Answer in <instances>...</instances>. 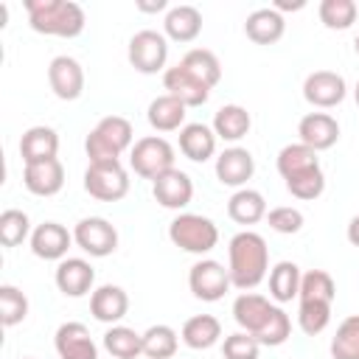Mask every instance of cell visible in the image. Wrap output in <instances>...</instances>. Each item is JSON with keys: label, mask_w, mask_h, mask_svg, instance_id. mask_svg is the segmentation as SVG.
Listing matches in <instances>:
<instances>
[{"label": "cell", "mask_w": 359, "mask_h": 359, "mask_svg": "<svg viewBox=\"0 0 359 359\" xmlns=\"http://www.w3.org/2000/svg\"><path fill=\"white\" fill-rule=\"evenodd\" d=\"M48 84L56 98L76 101L84 93V70L73 56H56L48 65Z\"/></svg>", "instance_id": "8fae6325"}, {"label": "cell", "mask_w": 359, "mask_h": 359, "mask_svg": "<svg viewBox=\"0 0 359 359\" xmlns=\"http://www.w3.org/2000/svg\"><path fill=\"white\" fill-rule=\"evenodd\" d=\"M180 337L171 325H151L143 331V356L149 359H171L177 353Z\"/></svg>", "instance_id": "836d02e7"}, {"label": "cell", "mask_w": 359, "mask_h": 359, "mask_svg": "<svg viewBox=\"0 0 359 359\" xmlns=\"http://www.w3.org/2000/svg\"><path fill=\"white\" fill-rule=\"evenodd\" d=\"M31 222L22 210L17 208H8L0 213V244L3 247H20L28 236H31Z\"/></svg>", "instance_id": "74e56055"}, {"label": "cell", "mask_w": 359, "mask_h": 359, "mask_svg": "<svg viewBox=\"0 0 359 359\" xmlns=\"http://www.w3.org/2000/svg\"><path fill=\"white\" fill-rule=\"evenodd\" d=\"M353 98H356V104H359V81H356V87H353Z\"/></svg>", "instance_id": "c3c4849f"}, {"label": "cell", "mask_w": 359, "mask_h": 359, "mask_svg": "<svg viewBox=\"0 0 359 359\" xmlns=\"http://www.w3.org/2000/svg\"><path fill=\"white\" fill-rule=\"evenodd\" d=\"M289 334H292V320H289V314L283 311V309H272V314H269V320L264 323V328L255 334V339L261 342V345H269V348H275V345H283L286 339H289Z\"/></svg>", "instance_id": "60d3db41"}, {"label": "cell", "mask_w": 359, "mask_h": 359, "mask_svg": "<svg viewBox=\"0 0 359 359\" xmlns=\"http://www.w3.org/2000/svg\"><path fill=\"white\" fill-rule=\"evenodd\" d=\"M104 348L112 359H137L143 353V334L126 325H112L104 334Z\"/></svg>", "instance_id": "d6a6232c"}, {"label": "cell", "mask_w": 359, "mask_h": 359, "mask_svg": "<svg viewBox=\"0 0 359 359\" xmlns=\"http://www.w3.org/2000/svg\"><path fill=\"white\" fill-rule=\"evenodd\" d=\"M59 359H98V348L81 323H62L53 337Z\"/></svg>", "instance_id": "e0dca14e"}, {"label": "cell", "mask_w": 359, "mask_h": 359, "mask_svg": "<svg viewBox=\"0 0 359 359\" xmlns=\"http://www.w3.org/2000/svg\"><path fill=\"white\" fill-rule=\"evenodd\" d=\"M163 87H165L168 95L180 98L185 107H202L208 101V95H210V87L202 84L194 73H188L180 62L174 67H165L163 70Z\"/></svg>", "instance_id": "4fadbf2b"}, {"label": "cell", "mask_w": 359, "mask_h": 359, "mask_svg": "<svg viewBox=\"0 0 359 359\" xmlns=\"http://www.w3.org/2000/svg\"><path fill=\"white\" fill-rule=\"evenodd\" d=\"M252 171H255V160L241 146H230V149H224L216 157V177H219L222 185L241 188V185H247V180L252 177Z\"/></svg>", "instance_id": "d6986e66"}, {"label": "cell", "mask_w": 359, "mask_h": 359, "mask_svg": "<svg viewBox=\"0 0 359 359\" xmlns=\"http://www.w3.org/2000/svg\"><path fill=\"white\" fill-rule=\"evenodd\" d=\"M297 135H300L303 146H309L314 151H325L339 140V123L328 112H309L300 118Z\"/></svg>", "instance_id": "9a60e30c"}, {"label": "cell", "mask_w": 359, "mask_h": 359, "mask_svg": "<svg viewBox=\"0 0 359 359\" xmlns=\"http://www.w3.org/2000/svg\"><path fill=\"white\" fill-rule=\"evenodd\" d=\"M25 11L36 34L73 39L84 31V8L73 0H25Z\"/></svg>", "instance_id": "7a4b0ae2"}, {"label": "cell", "mask_w": 359, "mask_h": 359, "mask_svg": "<svg viewBox=\"0 0 359 359\" xmlns=\"http://www.w3.org/2000/svg\"><path fill=\"white\" fill-rule=\"evenodd\" d=\"M337 294V283L325 269H311L300 278V300H328L334 303Z\"/></svg>", "instance_id": "f35d334b"}, {"label": "cell", "mask_w": 359, "mask_h": 359, "mask_svg": "<svg viewBox=\"0 0 359 359\" xmlns=\"http://www.w3.org/2000/svg\"><path fill=\"white\" fill-rule=\"evenodd\" d=\"M180 151L194 163L210 160L216 154V132L205 123H185L180 129Z\"/></svg>", "instance_id": "cb8c5ba5"}, {"label": "cell", "mask_w": 359, "mask_h": 359, "mask_svg": "<svg viewBox=\"0 0 359 359\" xmlns=\"http://www.w3.org/2000/svg\"><path fill=\"white\" fill-rule=\"evenodd\" d=\"M314 168H320V157H317L314 149H309L303 143H289L278 151V174L283 177V182H289L294 177H303Z\"/></svg>", "instance_id": "d4e9b609"}, {"label": "cell", "mask_w": 359, "mask_h": 359, "mask_svg": "<svg viewBox=\"0 0 359 359\" xmlns=\"http://www.w3.org/2000/svg\"><path fill=\"white\" fill-rule=\"evenodd\" d=\"M266 269H269V247H266L264 236H258L252 230L236 233L227 244L230 283L241 292H250L266 278Z\"/></svg>", "instance_id": "6da1fadb"}, {"label": "cell", "mask_w": 359, "mask_h": 359, "mask_svg": "<svg viewBox=\"0 0 359 359\" xmlns=\"http://www.w3.org/2000/svg\"><path fill=\"white\" fill-rule=\"evenodd\" d=\"M137 8H140V11H163V8H165V0H157V3H143V0H140Z\"/></svg>", "instance_id": "7dc6e473"}, {"label": "cell", "mask_w": 359, "mask_h": 359, "mask_svg": "<svg viewBox=\"0 0 359 359\" xmlns=\"http://www.w3.org/2000/svg\"><path fill=\"white\" fill-rule=\"evenodd\" d=\"M168 238L174 241V247L185 250V252L205 255V252H210L216 247L219 227L202 213H180L168 224Z\"/></svg>", "instance_id": "277c9868"}, {"label": "cell", "mask_w": 359, "mask_h": 359, "mask_svg": "<svg viewBox=\"0 0 359 359\" xmlns=\"http://www.w3.org/2000/svg\"><path fill=\"white\" fill-rule=\"evenodd\" d=\"M300 266L294 261H280L269 272V297L278 303H289L300 294Z\"/></svg>", "instance_id": "4dcf8cb0"}, {"label": "cell", "mask_w": 359, "mask_h": 359, "mask_svg": "<svg viewBox=\"0 0 359 359\" xmlns=\"http://www.w3.org/2000/svg\"><path fill=\"white\" fill-rule=\"evenodd\" d=\"M126 149H132V123L121 115L101 118L84 140V151H87L90 163H112Z\"/></svg>", "instance_id": "3957f363"}, {"label": "cell", "mask_w": 359, "mask_h": 359, "mask_svg": "<svg viewBox=\"0 0 359 359\" xmlns=\"http://www.w3.org/2000/svg\"><path fill=\"white\" fill-rule=\"evenodd\" d=\"M129 165L137 177L154 182L160 174L174 168V146L165 137L146 135V137L135 140V146L129 151Z\"/></svg>", "instance_id": "5b68a950"}, {"label": "cell", "mask_w": 359, "mask_h": 359, "mask_svg": "<svg viewBox=\"0 0 359 359\" xmlns=\"http://www.w3.org/2000/svg\"><path fill=\"white\" fill-rule=\"evenodd\" d=\"M258 351H261V342L247 331H236L224 337V345H222L224 359H258Z\"/></svg>", "instance_id": "7bdbcfd3"}, {"label": "cell", "mask_w": 359, "mask_h": 359, "mask_svg": "<svg viewBox=\"0 0 359 359\" xmlns=\"http://www.w3.org/2000/svg\"><path fill=\"white\" fill-rule=\"evenodd\" d=\"M151 194H154V199H157L163 208L180 210V208H185V205L194 199V182H191V177H188L185 171L171 168V171L160 174V177L151 182Z\"/></svg>", "instance_id": "2e32d148"}, {"label": "cell", "mask_w": 359, "mask_h": 359, "mask_svg": "<svg viewBox=\"0 0 359 359\" xmlns=\"http://www.w3.org/2000/svg\"><path fill=\"white\" fill-rule=\"evenodd\" d=\"M272 309H275V306H272L264 294L241 292V294L236 297V303H233V320L238 323L241 331H247V334L255 337V334L264 328V323L269 320Z\"/></svg>", "instance_id": "7402d4cb"}, {"label": "cell", "mask_w": 359, "mask_h": 359, "mask_svg": "<svg viewBox=\"0 0 359 359\" xmlns=\"http://www.w3.org/2000/svg\"><path fill=\"white\" fill-rule=\"evenodd\" d=\"M266 224H269L275 233L292 236V233H297V230L303 227V213H300L297 208H289V205L272 208V210H266Z\"/></svg>", "instance_id": "ee69618b"}, {"label": "cell", "mask_w": 359, "mask_h": 359, "mask_svg": "<svg viewBox=\"0 0 359 359\" xmlns=\"http://www.w3.org/2000/svg\"><path fill=\"white\" fill-rule=\"evenodd\" d=\"M180 65H182L188 73H194L202 84H208L210 90L222 81V65H219L216 53L208 50V48H194V50H188Z\"/></svg>", "instance_id": "1f68e13d"}, {"label": "cell", "mask_w": 359, "mask_h": 359, "mask_svg": "<svg viewBox=\"0 0 359 359\" xmlns=\"http://www.w3.org/2000/svg\"><path fill=\"white\" fill-rule=\"evenodd\" d=\"M182 342L194 351H208L219 342L222 337V323L213 317V314H196V317H188L182 331H180Z\"/></svg>", "instance_id": "83f0119b"}, {"label": "cell", "mask_w": 359, "mask_h": 359, "mask_svg": "<svg viewBox=\"0 0 359 359\" xmlns=\"http://www.w3.org/2000/svg\"><path fill=\"white\" fill-rule=\"evenodd\" d=\"M90 311L98 323H109V325H118L126 311H129V294L115 286V283H104L98 289H93L90 294Z\"/></svg>", "instance_id": "ac0fdd59"}, {"label": "cell", "mask_w": 359, "mask_h": 359, "mask_svg": "<svg viewBox=\"0 0 359 359\" xmlns=\"http://www.w3.org/2000/svg\"><path fill=\"white\" fill-rule=\"evenodd\" d=\"M353 48H356V53H359V34H356V39H353Z\"/></svg>", "instance_id": "681fc988"}, {"label": "cell", "mask_w": 359, "mask_h": 359, "mask_svg": "<svg viewBox=\"0 0 359 359\" xmlns=\"http://www.w3.org/2000/svg\"><path fill=\"white\" fill-rule=\"evenodd\" d=\"M22 185L34 194V196H53L62 191L65 185V165L56 160H45V163H34L25 165L22 171Z\"/></svg>", "instance_id": "44dd1931"}, {"label": "cell", "mask_w": 359, "mask_h": 359, "mask_svg": "<svg viewBox=\"0 0 359 359\" xmlns=\"http://www.w3.org/2000/svg\"><path fill=\"white\" fill-rule=\"evenodd\" d=\"M165 59H168V39H165V34L143 28V31H137L129 39V65L137 73L151 76V73L165 67Z\"/></svg>", "instance_id": "52a82bcc"}, {"label": "cell", "mask_w": 359, "mask_h": 359, "mask_svg": "<svg viewBox=\"0 0 359 359\" xmlns=\"http://www.w3.org/2000/svg\"><path fill=\"white\" fill-rule=\"evenodd\" d=\"M25 317H28V297L17 286L3 283L0 286V320H3V325L11 328V325L22 323Z\"/></svg>", "instance_id": "ab89813d"}, {"label": "cell", "mask_w": 359, "mask_h": 359, "mask_svg": "<svg viewBox=\"0 0 359 359\" xmlns=\"http://www.w3.org/2000/svg\"><path fill=\"white\" fill-rule=\"evenodd\" d=\"M328 323H331V303L328 300H300L297 325L303 334L314 337V334L325 331Z\"/></svg>", "instance_id": "8d00e7d4"}, {"label": "cell", "mask_w": 359, "mask_h": 359, "mask_svg": "<svg viewBox=\"0 0 359 359\" xmlns=\"http://www.w3.org/2000/svg\"><path fill=\"white\" fill-rule=\"evenodd\" d=\"M56 289L67 297H84L95 283V269L84 258H62L53 272Z\"/></svg>", "instance_id": "5bb4252c"}, {"label": "cell", "mask_w": 359, "mask_h": 359, "mask_svg": "<svg viewBox=\"0 0 359 359\" xmlns=\"http://www.w3.org/2000/svg\"><path fill=\"white\" fill-rule=\"evenodd\" d=\"M185 109H188V107H185L180 98L163 93V95H157V98L149 104L146 118H149L151 129H157V132H174V129H182V126H185Z\"/></svg>", "instance_id": "4316f807"}, {"label": "cell", "mask_w": 359, "mask_h": 359, "mask_svg": "<svg viewBox=\"0 0 359 359\" xmlns=\"http://www.w3.org/2000/svg\"><path fill=\"white\" fill-rule=\"evenodd\" d=\"M227 216L236 224H255L266 219V199L252 188H238L227 202Z\"/></svg>", "instance_id": "f1b7e54d"}, {"label": "cell", "mask_w": 359, "mask_h": 359, "mask_svg": "<svg viewBox=\"0 0 359 359\" xmlns=\"http://www.w3.org/2000/svg\"><path fill=\"white\" fill-rule=\"evenodd\" d=\"M359 6L353 0H323L320 3V22L331 31H345L356 22Z\"/></svg>", "instance_id": "d590c367"}, {"label": "cell", "mask_w": 359, "mask_h": 359, "mask_svg": "<svg viewBox=\"0 0 359 359\" xmlns=\"http://www.w3.org/2000/svg\"><path fill=\"white\" fill-rule=\"evenodd\" d=\"M73 244V233H67L59 222H42L31 233V252L42 261H62Z\"/></svg>", "instance_id": "7c38bea8"}, {"label": "cell", "mask_w": 359, "mask_h": 359, "mask_svg": "<svg viewBox=\"0 0 359 359\" xmlns=\"http://www.w3.org/2000/svg\"><path fill=\"white\" fill-rule=\"evenodd\" d=\"M22 359H34V356H22Z\"/></svg>", "instance_id": "f907efd6"}, {"label": "cell", "mask_w": 359, "mask_h": 359, "mask_svg": "<svg viewBox=\"0 0 359 359\" xmlns=\"http://www.w3.org/2000/svg\"><path fill=\"white\" fill-rule=\"evenodd\" d=\"M250 123H252L250 112L244 107H238V104H224L213 115V132H216V137H222L227 143L241 140L250 132Z\"/></svg>", "instance_id": "f546056e"}, {"label": "cell", "mask_w": 359, "mask_h": 359, "mask_svg": "<svg viewBox=\"0 0 359 359\" xmlns=\"http://www.w3.org/2000/svg\"><path fill=\"white\" fill-rule=\"evenodd\" d=\"M348 241H351L353 247H359V216H353V219L348 222Z\"/></svg>", "instance_id": "bcb514c9"}, {"label": "cell", "mask_w": 359, "mask_h": 359, "mask_svg": "<svg viewBox=\"0 0 359 359\" xmlns=\"http://www.w3.org/2000/svg\"><path fill=\"white\" fill-rule=\"evenodd\" d=\"M73 241L93 258H107L118 247V230L101 219V216H87L73 227Z\"/></svg>", "instance_id": "9c48e42d"}, {"label": "cell", "mask_w": 359, "mask_h": 359, "mask_svg": "<svg viewBox=\"0 0 359 359\" xmlns=\"http://www.w3.org/2000/svg\"><path fill=\"white\" fill-rule=\"evenodd\" d=\"M188 286H191V292H194L196 300L216 303V300L224 297V292H227L233 283H230V272H227L219 261L202 258V261H196V264L191 266V272H188Z\"/></svg>", "instance_id": "ba28073f"}, {"label": "cell", "mask_w": 359, "mask_h": 359, "mask_svg": "<svg viewBox=\"0 0 359 359\" xmlns=\"http://www.w3.org/2000/svg\"><path fill=\"white\" fill-rule=\"evenodd\" d=\"M306 6V0H294V3H289V0H278L272 8L275 11H297V8H303Z\"/></svg>", "instance_id": "f6af8a7d"}, {"label": "cell", "mask_w": 359, "mask_h": 359, "mask_svg": "<svg viewBox=\"0 0 359 359\" xmlns=\"http://www.w3.org/2000/svg\"><path fill=\"white\" fill-rule=\"evenodd\" d=\"M84 191L98 202H118L129 194V174L121 160L90 163L84 171Z\"/></svg>", "instance_id": "8992f818"}, {"label": "cell", "mask_w": 359, "mask_h": 359, "mask_svg": "<svg viewBox=\"0 0 359 359\" xmlns=\"http://www.w3.org/2000/svg\"><path fill=\"white\" fill-rule=\"evenodd\" d=\"M286 191H289L292 196L303 199V202L317 199V196L325 191V174H323V168H314V171H309V174H303V177L289 180V182H286Z\"/></svg>", "instance_id": "b9f144b4"}, {"label": "cell", "mask_w": 359, "mask_h": 359, "mask_svg": "<svg viewBox=\"0 0 359 359\" xmlns=\"http://www.w3.org/2000/svg\"><path fill=\"white\" fill-rule=\"evenodd\" d=\"M345 93H348L345 79L334 70H314L303 81V98L320 109H331V107L342 104Z\"/></svg>", "instance_id": "30bf717a"}, {"label": "cell", "mask_w": 359, "mask_h": 359, "mask_svg": "<svg viewBox=\"0 0 359 359\" xmlns=\"http://www.w3.org/2000/svg\"><path fill=\"white\" fill-rule=\"evenodd\" d=\"M331 356L334 359H359V314H351L339 323V328L331 339Z\"/></svg>", "instance_id": "e575fe53"}, {"label": "cell", "mask_w": 359, "mask_h": 359, "mask_svg": "<svg viewBox=\"0 0 359 359\" xmlns=\"http://www.w3.org/2000/svg\"><path fill=\"white\" fill-rule=\"evenodd\" d=\"M165 36L174 42H194L202 31V14L194 6H174L163 20Z\"/></svg>", "instance_id": "484cf974"}, {"label": "cell", "mask_w": 359, "mask_h": 359, "mask_svg": "<svg viewBox=\"0 0 359 359\" xmlns=\"http://www.w3.org/2000/svg\"><path fill=\"white\" fill-rule=\"evenodd\" d=\"M56 151H59V135L50 126H31L20 137V157L25 165L56 160Z\"/></svg>", "instance_id": "ffe728a7"}, {"label": "cell", "mask_w": 359, "mask_h": 359, "mask_svg": "<svg viewBox=\"0 0 359 359\" xmlns=\"http://www.w3.org/2000/svg\"><path fill=\"white\" fill-rule=\"evenodd\" d=\"M283 31H286V20L272 6L269 8H255L244 22V34L255 45H272V42H278L283 36Z\"/></svg>", "instance_id": "603a6c76"}]
</instances>
